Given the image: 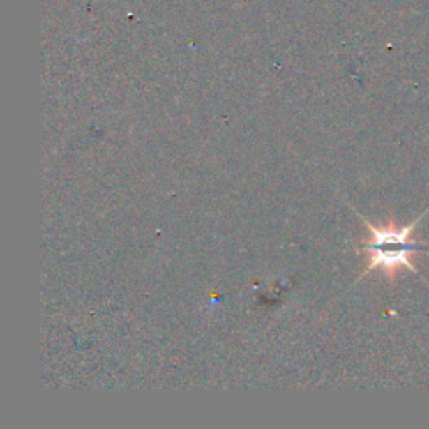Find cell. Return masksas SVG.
I'll use <instances>...</instances> for the list:
<instances>
[{
  "mask_svg": "<svg viewBox=\"0 0 429 429\" xmlns=\"http://www.w3.org/2000/svg\"><path fill=\"white\" fill-rule=\"evenodd\" d=\"M424 215H426V211L419 215V218H416L411 225L402 228H396L394 225L376 227V225L362 218L369 230V239L362 241V253L368 258V264H366V270L362 275H368L374 270H381L387 277L393 278L399 269L419 273L412 258H414L416 253L423 252L426 248L412 239V233H414L416 225L423 220Z\"/></svg>",
  "mask_w": 429,
  "mask_h": 429,
  "instance_id": "6da1fadb",
  "label": "cell"
}]
</instances>
